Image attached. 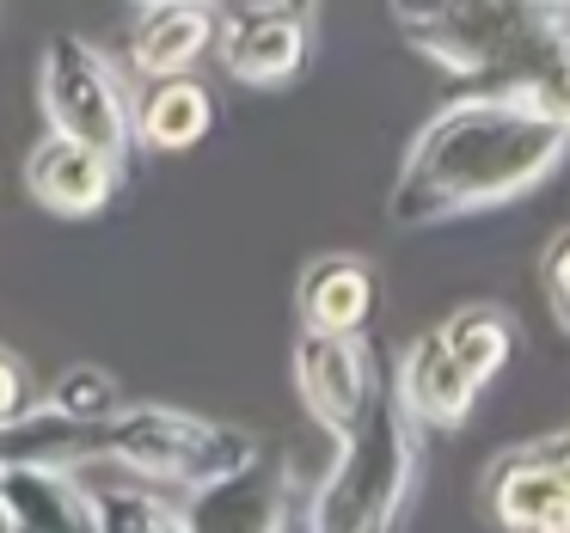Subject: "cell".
Segmentation results:
<instances>
[{
  "label": "cell",
  "mask_w": 570,
  "mask_h": 533,
  "mask_svg": "<svg viewBox=\"0 0 570 533\" xmlns=\"http://www.w3.org/2000/svg\"><path fill=\"white\" fill-rule=\"evenodd\" d=\"M222 56L227 80L252 92H276V87H295L313 62V19L288 13L283 0H258V7H239V13L222 19Z\"/></svg>",
  "instance_id": "6"
},
{
  "label": "cell",
  "mask_w": 570,
  "mask_h": 533,
  "mask_svg": "<svg viewBox=\"0 0 570 533\" xmlns=\"http://www.w3.org/2000/svg\"><path fill=\"white\" fill-rule=\"evenodd\" d=\"M423 484V423L405 411L399 386L362 411L350 435H337V460L325 466L307 509V533H399Z\"/></svg>",
  "instance_id": "2"
},
{
  "label": "cell",
  "mask_w": 570,
  "mask_h": 533,
  "mask_svg": "<svg viewBox=\"0 0 570 533\" xmlns=\"http://www.w3.org/2000/svg\"><path fill=\"white\" fill-rule=\"evenodd\" d=\"M393 386H399L405 411L423 423V430H460V423L472 417V405H479V393H484V386L442 349V337H435V332H423L417 344L405 349Z\"/></svg>",
  "instance_id": "13"
},
{
  "label": "cell",
  "mask_w": 570,
  "mask_h": 533,
  "mask_svg": "<svg viewBox=\"0 0 570 533\" xmlns=\"http://www.w3.org/2000/svg\"><path fill=\"white\" fill-rule=\"evenodd\" d=\"M570 160V129L528 111L521 99L472 87L423 117L399 178L386 190V221L399 234L466 221V215L521 203Z\"/></svg>",
  "instance_id": "1"
},
{
  "label": "cell",
  "mask_w": 570,
  "mask_h": 533,
  "mask_svg": "<svg viewBox=\"0 0 570 533\" xmlns=\"http://www.w3.org/2000/svg\"><path fill=\"white\" fill-rule=\"evenodd\" d=\"M283 7H288V13H301V19H313V13L325 7V0H283Z\"/></svg>",
  "instance_id": "21"
},
{
  "label": "cell",
  "mask_w": 570,
  "mask_h": 533,
  "mask_svg": "<svg viewBox=\"0 0 570 533\" xmlns=\"http://www.w3.org/2000/svg\"><path fill=\"white\" fill-rule=\"evenodd\" d=\"M43 405L62 411V417H75V423H105V417H117L129 398H124V386H117L111 368H99V362H75V368H62L50 381Z\"/></svg>",
  "instance_id": "17"
},
{
  "label": "cell",
  "mask_w": 570,
  "mask_h": 533,
  "mask_svg": "<svg viewBox=\"0 0 570 533\" xmlns=\"http://www.w3.org/2000/svg\"><path fill=\"white\" fill-rule=\"evenodd\" d=\"M381 307V270L356 251H325L295 276V319L307 332H368Z\"/></svg>",
  "instance_id": "11"
},
{
  "label": "cell",
  "mask_w": 570,
  "mask_h": 533,
  "mask_svg": "<svg viewBox=\"0 0 570 533\" xmlns=\"http://www.w3.org/2000/svg\"><path fill=\"white\" fill-rule=\"evenodd\" d=\"M117 178H124V166H117L111 154L50 129L26 160V197L38 203V209L62 215V221H92V215L111 209Z\"/></svg>",
  "instance_id": "8"
},
{
  "label": "cell",
  "mask_w": 570,
  "mask_h": 533,
  "mask_svg": "<svg viewBox=\"0 0 570 533\" xmlns=\"http://www.w3.org/2000/svg\"><path fill=\"white\" fill-rule=\"evenodd\" d=\"M435 337H442V349H448V356H454L479 386L497 381V374H503V362L515 356V319H509L497 300H472V307H454L442 325H435Z\"/></svg>",
  "instance_id": "15"
},
{
  "label": "cell",
  "mask_w": 570,
  "mask_h": 533,
  "mask_svg": "<svg viewBox=\"0 0 570 533\" xmlns=\"http://www.w3.org/2000/svg\"><path fill=\"white\" fill-rule=\"evenodd\" d=\"M288 368H295V393L307 405V417L325 435H350L386 386L381 356L368 349L362 332H307L301 325L295 349H288Z\"/></svg>",
  "instance_id": "5"
},
{
  "label": "cell",
  "mask_w": 570,
  "mask_h": 533,
  "mask_svg": "<svg viewBox=\"0 0 570 533\" xmlns=\"http://www.w3.org/2000/svg\"><path fill=\"white\" fill-rule=\"evenodd\" d=\"M0 533H99L92 484L56 466H0Z\"/></svg>",
  "instance_id": "9"
},
{
  "label": "cell",
  "mask_w": 570,
  "mask_h": 533,
  "mask_svg": "<svg viewBox=\"0 0 570 533\" xmlns=\"http://www.w3.org/2000/svg\"><path fill=\"white\" fill-rule=\"evenodd\" d=\"M215 129V92L197 75H166L148 80L136 99V148L148 154H190Z\"/></svg>",
  "instance_id": "14"
},
{
  "label": "cell",
  "mask_w": 570,
  "mask_h": 533,
  "mask_svg": "<svg viewBox=\"0 0 570 533\" xmlns=\"http://www.w3.org/2000/svg\"><path fill=\"white\" fill-rule=\"evenodd\" d=\"M540 288H546V307H552L558 332L570 337V227H558L540 251Z\"/></svg>",
  "instance_id": "18"
},
{
  "label": "cell",
  "mask_w": 570,
  "mask_h": 533,
  "mask_svg": "<svg viewBox=\"0 0 570 533\" xmlns=\"http://www.w3.org/2000/svg\"><path fill=\"white\" fill-rule=\"evenodd\" d=\"M38 105L43 124L62 129V136L87 141V148L111 154L117 166H129L136 148V99H129L117 62L99 43L75 38V31H56L38 50Z\"/></svg>",
  "instance_id": "4"
},
{
  "label": "cell",
  "mask_w": 570,
  "mask_h": 533,
  "mask_svg": "<svg viewBox=\"0 0 570 533\" xmlns=\"http://www.w3.org/2000/svg\"><path fill=\"white\" fill-rule=\"evenodd\" d=\"M484 509L503 533H570V484L515 447L484 472Z\"/></svg>",
  "instance_id": "12"
},
{
  "label": "cell",
  "mask_w": 570,
  "mask_h": 533,
  "mask_svg": "<svg viewBox=\"0 0 570 533\" xmlns=\"http://www.w3.org/2000/svg\"><path fill=\"white\" fill-rule=\"evenodd\" d=\"M129 7H160V0H129Z\"/></svg>",
  "instance_id": "23"
},
{
  "label": "cell",
  "mask_w": 570,
  "mask_h": 533,
  "mask_svg": "<svg viewBox=\"0 0 570 533\" xmlns=\"http://www.w3.org/2000/svg\"><path fill=\"white\" fill-rule=\"evenodd\" d=\"M178 521H185V533H288L295 527V491H288V472L258 454L252 466L185 491Z\"/></svg>",
  "instance_id": "7"
},
{
  "label": "cell",
  "mask_w": 570,
  "mask_h": 533,
  "mask_svg": "<svg viewBox=\"0 0 570 533\" xmlns=\"http://www.w3.org/2000/svg\"><path fill=\"white\" fill-rule=\"evenodd\" d=\"M215 43H222L215 0H160V7H141V26L129 31V68L141 80L197 75L203 56H215Z\"/></svg>",
  "instance_id": "10"
},
{
  "label": "cell",
  "mask_w": 570,
  "mask_h": 533,
  "mask_svg": "<svg viewBox=\"0 0 570 533\" xmlns=\"http://www.w3.org/2000/svg\"><path fill=\"white\" fill-rule=\"evenodd\" d=\"M533 7H552V13H570V0H533Z\"/></svg>",
  "instance_id": "22"
},
{
  "label": "cell",
  "mask_w": 570,
  "mask_h": 533,
  "mask_svg": "<svg viewBox=\"0 0 570 533\" xmlns=\"http://www.w3.org/2000/svg\"><path fill=\"white\" fill-rule=\"evenodd\" d=\"M258 454L264 447L252 430L178 405H124L117 417H105V466L160 484V491H197V484L252 466Z\"/></svg>",
  "instance_id": "3"
},
{
  "label": "cell",
  "mask_w": 570,
  "mask_h": 533,
  "mask_svg": "<svg viewBox=\"0 0 570 533\" xmlns=\"http://www.w3.org/2000/svg\"><path fill=\"white\" fill-rule=\"evenodd\" d=\"M92 515L99 533H185L178 509L148 484H92Z\"/></svg>",
  "instance_id": "16"
},
{
  "label": "cell",
  "mask_w": 570,
  "mask_h": 533,
  "mask_svg": "<svg viewBox=\"0 0 570 533\" xmlns=\"http://www.w3.org/2000/svg\"><path fill=\"white\" fill-rule=\"evenodd\" d=\"M31 405H38V398H31V368H26V356L0 344V430H7L13 417H26Z\"/></svg>",
  "instance_id": "19"
},
{
  "label": "cell",
  "mask_w": 570,
  "mask_h": 533,
  "mask_svg": "<svg viewBox=\"0 0 570 533\" xmlns=\"http://www.w3.org/2000/svg\"><path fill=\"white\" fill-rule=\"evenodd\" d=\"M515 454H528L533 466H546L552 478L570 484V430H546V435H533V442H521Z\"/></svg>",
  "instance_id": "20"
}]
</instances>
